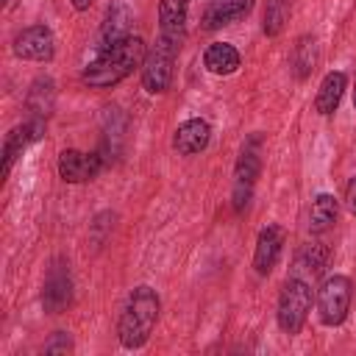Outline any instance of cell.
<instances>
[{
	"instance_id": "7",
	"label": "cell",
	"mask_w": 356,
	"mask_h": 356,
	"mask_svg": "<svg viewBox=\"0 0 356 356\" xmlns=\"http://www.w3.org/2000/svg\"><path fill=\"white\" fill-rule=\"evenodd\" d=\"M11 50H14L17 58H25V61H50L53 53H56L53 31H50L44 22L28 25V28H22V31L14 36Z\"/></svg>"
},
{
	"instance_id": "5",
	"label": "cell",
	"mask_w": 356,
	"mask_h": 356,
	"mask_svg": "<svg viewBox=\"0 0 356 356\" xmlns=\"http://www.w3.org/2000/svg\"><path fill=\"white\" fill-rule=\"evenodd\" d=\"M259 172H261V136L253 134L242 145V153H239L236 167H234V209L236 211H242L250 203Z\"/></svg>"
},
{
	"instance_id": "19",
	"label": "cell",
	"mask_w": 356,
	"mask_h": 356,
	"mask_svg": "<svg viewBox=\"0 0 356 356\" xmlns=\"http://www.w3.org/2000/svg\"><path fill=\"white\" fill-rule=\"evenodd\" d=\"M53 100H56V92H53V81L50 78H39L31 92H28V108H31V117H47L53 111Z\"/></svg>"
},
{
	"instance_id": "4",
	"label": "cell",
	"mask_w": 356,
	"mask_h": 356,
	"mask_svg": "<svg viewBox=\"0 0 356 356\" xmlns=\"http://www.w3.org/2000/svg\"><path fill=\"white\" fill-rule=\"evenodd\" d=\"M350 300H353V284L348 275H328L320 289H317V314L323 325H339L348 312H350Z\"/></svg>"
},
{
	"instance_id": "16",
	"label": "cell",
	"mask_w": 356,
	"mask_h": 356,
	"mask_svg": "<svg viewBox=\"0 0 356 356\" xmlns=\"http://www.w3.org/2000/svg\"><path fill=\"white\" fill-rule=\"evenodd\" d=\"M345 86H348V75L345 72H328L323 81H320V89H317V97H314V111L323 114V117H331L337 108H339V100L345 95Z\"/></svg>"
},
{
	"instance_id": "10",
	"label": "cell",
	"mask_w": 356,
	"mask_h": 356,
	"mask_svg": "<svg viewBox=\"0 0 356 356\" xmlns=\"http://www.w3.org/2000/svg\"><path fill=\"white\" fill-rule=\"evenodd\" d=\"M44 128L47 125H44L42 117H31V120H25L22 125H17V128H11L6 134V139H3V178L11 172L17 156H22V150L28 145H33V142H39L44 136Z\"/></svg>"
},
{
	"instance_id": "9",
	"label": "cell",
	"mask_w": 356,
	"mask_h": 356,
	"mask_svg": "<svg viewBox=\"0 0 356 356\" xmlns=\"http://www.w3.org/2000/svg\"><path fill=\"white\" fill-rule=\"evenodd\" d=\"M103 156L100 153H83L75 147L61 150L58 156V175L67 184H86L92 178H97V172L103 170Z\"/></svg>"
},
{
	"instance_id": "3",
	"label": "cell",
	"mask_w": 356,
	"mask_h": 356,
	"mask_svg": "<svg viewBox=\"0 0 356 356\" xmlns=\"http://www.w3.org/2000/svg\"><path fill=\"white\" fill-rule=\"evenodd\" d=\"M309 309H312V286L306 278L300 275H292L284 281L281 286V295H278V309H275V320H278V328L289 337L300 334L306 317H309Z\"/></svg>"
},
{
	"instance_id": "21",
	"label": "cell",
	"mask_w": 356,
	"mask_h": 356,
	"mask_svg": "<svg viewBox=\"0 0 356 356\" xmlns=\"http://www.w3.org/2000/svg\"><path fill=\"white\" fill-rule=\"evenodd\" d=\"M325 261H328V248L320 245V242H314V245H306V248L298 253V261H295V264H298V270H306V273H312V278H314V275L323 273Z\"/></svg>"
},
{
	"instance_id": "13",
	"label": "cell",
	"mask_w": 356,
	"mask_h": 356,
	"mask_svg": "<svg viewBox=\"0 0 356 356\" xmlns=\"http://www.w3.org/2000/svg\"><path fill=\"white\" fill-rule=\"evenodd\" d=\"M209 142H211V125H209L206 120H200V117L184 120V122L175 128V134H172V147H175V153H181V156L203 153V150L209 147Z\"/></svg>"
},
{
	"instance_id": "6",
	"label": "cell",
	"mask_w": 356,
	"mask_h": 356,
	"mask_svg": "<svg viewBox=\"0 0 356 356\" xmlns=\"http://www.w3.org/2000/svg\"><path fill=\"white\" fill-rule=\"evenodd\" d=\"M175 56H178V47H172L164 39H156V44L147 50V56H145L139 70H142V86L150 95H161V92L170 89Z\"/></svg>"
},
{
	"instance_id": "25",
	"label": "cell",
	"mask_w": 356,
	"mask_h": 356,
	"mask_svg": "<svg viewBox=\"0 0 356 356\" xmlns=\"http://www.w3.org/2000/svg\"><path fill=\"white\" fill-rule=\"evenodd\" d=\"M70 3H72V8H75V11H89L95 0H70Z\"/></svg>"
},
{
	"instance_id": "18",
	"label": "cell",
	"mask_w": 356,
	"mask_h": 356,
	"mask_svg": "<svg viewBox=\"0 0 356 356\" xmlns=\"http://www.w3.org/2000/svg\"><path fill=\"white\" fill-rule=\"evenodd\" d=\"M128 22H131L128 8L114 6V8L108 11V17H106L103 28H100V44H97V50H100V47H106V44H114V42L125 39V36H128Z\"/></svg>"
},
{
	"instance_id": "2",
	"label": "cell",
	"mask_w": 356,
	"mask_h": 356,
	"mask_svg": "<svg viewBox=\"0 0 356 356\" xmlns=\"http://www.w3.org/2000/svg\"><path fill=\"white\" fill-rule=\"evenodd\" d=\"M159 295L153 286L142 284L136 286L125 306H122V314H120V323H117V337H120V345L128 348V350H139L150 334H153V325L159 320Z\"/></svg>"
},
{
	"instance_id": "26",
	"label": "cell",
	"mask_w": 356,
	"mask_h": 356,
	"mask_svg": "<svg viewBox=\"0 0 356 356\" xmlns=\"http://www.w3.org/2000/svg\"><path fill=\"white\" fill-rule=\"evenodd\" d=\"M353 106H356V89H353Z\"/></svg>"
},
{
	"instance_id": "27",
	"label": "cell",
	"mask_w": 356,
	"mask_h": 356,
	"mask_svg": "<svg viewBox=\"0 0 356 356\" xmlns=\"http://www.w3.org/2000/svg\"><path fill=\"white\" fill-rule=\"evenodd\" d=\"M6 3H8V0H6Z\"/></svg>"
},
{
	"instance_id": "24",
	"label": "cell",
	"mask_w": 356,
	"mask_h": 356,
	"mask_svg": "<svg viewBox=\"0 0 356 356\" xmlns=\"http://www.w3.org/2000/svg\"><path fill=\"white\" fill-rule=\"evenodd\" d=\"M345 206H348V211L356 217V175L348 181V189H345Z\"/></svg>"
},
{
	"instance_id": "20",
	"label": "cell",
	"mask_w": 356,
	"mask_h": 356,
	"mask_svg": "<svg viewBox=\"0 0 356 356\" xmlns=\"http://www.w3.org/2000/svg\"><path fill=\"white\" fill-rule=\"evenodd\" d=\"M289 8H292V0H267V8H264V33L267 36H278L289 19Z\"/></svg>"
},
{
	"instance_id": "8",
	"label": "cell",
	"mask_w": 356,
	"mask_h": 356,
	"mask_svg": "<svg viewBox=\"0 0 356 356\" xmlns=\"http://www.w3.org/2000/svg\"><path fill=\"white\" fill-rule=\"evenodd\" d=\"M72 306V278H70V264L56 261L47 270L44 286H42V309L47 314H61Z\"/></svg>"
},
{
	"instance_id": "17",
	"label": "cell",
	"mask_w": 356,
	"mask_h": 356,
	"mask_svg": "<svg viewBox=\"0 0 356 356\" xmlns=\"http://www.w3.org/2000/svg\"><path fill=\"white\" fill-rule=\"evenodd\" d=\"M337 214H339V200L334 195H328V192H320L312 200V209H309V231L312 234L328 231L337 222Z\"/></svg>"
},
{
	"instance_id": "14",
	"label": "cell",
	"mask_w": 356,
	"mask_h": 356,
	"mask_svg": "<svg viewBox=\"0 0 356 356\" xmlns=\"http://www.w3.org/2000/svg\"><path fill=\"white\" fill-rule=\"evenodd\" d=\"M256 0H211L203 8V31H217L225 28L253 11Z\"/></svg>"
},
{
	"instance_id": "23",
	"label": "cell",
	"mask_w": 356,
	"mask_h": 356,
	"mask_svg": "<svg viewBox=\"0 0 356 356\" xmlns=\"http://www.w3.org/2000/svg\"><path fill=\"white\" fill-rule=\"evenodd\" d=\"M72 350V339L67 331H56L53 339L44 345V353H70Z\"/></svg>"
},
{
	"instance_id": "12",
	"label": "cell",
	"mask_w": 356,
	"mask_h": 356,
	"mask_svg": "<svg viewBox=\"0 0 356 356\" xmlns=\"http://www.w3.org/2000/svg\"><path fill=\"white\" fill-rule=\"evenodd\" d=\"M284 250V228L281 225H264L256 236V250H253V267L259 275H270L273 267L278 264Z\"/></svg>"
},
{
	"instance_id": "15",
	"label": "cell",
	"mask_w": 356,
	"mask_h": 356,
	"mask_svg": "<svg viewBox=\"0 0 356 356\" xmlns=\"http://www.w3.org/2000/svg\"><path fill=\"white\" fill-rule=\"evenodd\" d=\"M242 64V56L234 44L228 42H211L206 50H203V67L211 72V75H234Z\"/></svg>"
},
{
	"instance_id": "11",
	"label": "cell",
	"mask_w": 356,
	"mask_h": 356,
	"mask_svg": "<svg viewBox=\"0 0 356 356\" xmlns=\"http://www.w3.org/2000/svg\"><path fill=\"white\" fill-rule=\"evenodd\" d=\"M186 17L189 0H159V39L181 50V42L186 36Z\"/></svg>"
},
{
	"instance_id": "22",
	"label": "cell",
	"mask_w": 356,
	"mask_h": 356,
	"mask_svg": "<svg viewBox=\"0 0 356 356\" xmlns=\"http://www.w3.org/2000/svg\"><path fill=\"white\" fill-rule=\"evenodd\" d=\"M314 61H317L314 39H309V36L298 39V44H295V50H292V67H295L298 78H306V75L314 70Z\"/></svg>"
},
{
	"instance_id": "1",
	"label": "cell",
	"mask_w": 356,
	"mask_h": 356,
	"mask_svg": "<svg viewBox=\"0 0 356 356\" xmlns=\"http://www.w3.org/2000/svg\"><path fill=\"white\" fill-rule=\"evenodd\" d=\"M145 56H147L145 39L128 33L125 39L97 50V56L83 70V83H89L92 89H111L120 81H125L136 67H142Z\"/></svg>"
}]
</instances>
